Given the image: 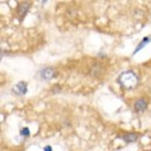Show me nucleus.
<instances>
[{"mask_svg":"<svg viewBox=\"0 0 151 151\" xmlns=\"http://www.w3.org/2000/svg\"><path fill=\"white\" fill-rule=\"evenodd\" d=\"M119 83L126 90H132L138 85V76L133 71H123L120 76H119Z\"/></svg>","mask_w":151,"mask_h":151,"instance_id":"obj_1","label":"nucleus"},{"mask_svg":"<svg viewBox=\"0 0 151 151\" xmlns=\"http://www.w3.org/2000/svg\"><path fill=\"white\" fill-rule=\"evenodd\" d=\"M55 75H56V73H55V69H52V68H45L40 71V76L46 81L55 78Z\"/></svg>","mask_w":151,"mask_h":151,"instance_id":"obj_2","label":"nucleus"},{"mask_svg":"<svg viewBox=\"0 0 151 151\" xmlns=\"http://www.w3.org/2000/svg\"><path fill=\"white\" fill-rule=\"evenodd\" d=\"M146 108H147V102H146V99H144V98L138 99L137 102L134 103V110L137 112H143V111H145Z\"/></svg>","mask_w":151,"mask_h":151,"instance_id":"obj_3","label":"nucleus"},{"mask_svg":"<svg viewBox=\"0 0 151 151\" xmlns=\"http://www.w3.org/2000/svg\"><path fill=\"white\" fill-rule=\"evenodd\" d=\"M14 93L18 94V96H23V94H26L27 92V83L26 82H18L15 87H14Z\"/></svg>","mask_w":151,"mask_h":151,"instance_id":"obj_4","label":"nucleus"},{"mask_svg":"<svg viewBox=\"0 0 151 151\" xmlns=\"http://www.w3.org/2000/svg\"><path fill=\"white\" fill-rule=\"evenodd\" d=\"M122 139L124 142H128V143H132V142H135L138 139V134L135 133H129V134H124L122 135Z\"/></svg>","mask_w":151,"mask_h":151,"instance_id":"obj_5","label":"nucleus"},{"mask_svg":"<svg viewBox=\"0 0 151 151\" xmlns=\"http://www.w3.org/2000/svg\"><path fill=\"white\" fill-rule=\"evenodd\" d=\"M149 41H150V39H149V37H145V39L143 40V42H142V44H140L139 46H138V47L135 48V53H137L138 51H139V50H140V48H143V47H144V46H145V45H146V44H147Z\"/></svg>","mask_w":151,"mask_h":151,"instance_id":"obj_6","label":"nucleus"},{"mask_svg":"<svg viewBox=\"0 0 151 151\" xmlns=\"http://www.w3.org/2000/svg\"><path fill=\"white\" fill-rule=\"evenodd\" d=\"M21 134L24 135V137H28L29 135V129L28 128H22L21 129Z\"/></svg>","mask_w":151,"mask_h":151,"instance_id":"obj_7","label":"nucleus"},{"mask_svg":"<svg viewBox=\"0 0 151 151\" xmlns=\"http://www.w3.org/2000/svg\"><path fill=\"white\" fill-rule=\"evenodd\" d=\"M45 151H52L51 146H46V147H45Z\"/></svg>","mask_w":151,"mask_h":151,"instance_id":"obj_8","label":"nucleus"}]
</instances>
